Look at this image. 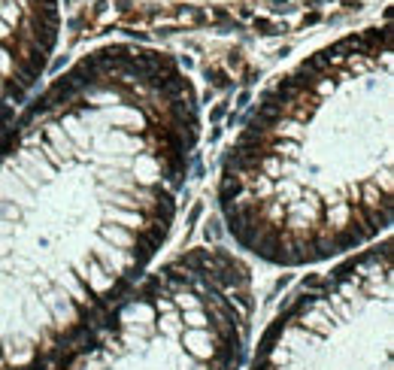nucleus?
Wrapping results in <instances>:
<instances>
[{"mask_svg":"<svg viewBox=\"0 0 394 370\" xmlns=\"http://www.w3.org/2000/svg\"><path fill=\"white\" fill-rule=\"evenodd\" d=\"M200 97L176 55L106 43L0 131V370H49L149 273L197 164Z\"/></svg>","mask_w":394,"mask_h":370,"instance_id":"f257e3e1","label":"nucleus"},{"mask_svg":"<svg viewBox=\"0 0 394 370\" xmlns=\"http://www.w3.org/2000/svg\"><path fill=\"white\" fill-rule=\"evenodd\" d=\"M230 240L273 267L376 243L394 213V33L370 25L315 49L258 97L219 173Z\"/></svg>","mask_w":394,"mask_h":370,"instance_id":"f03ea898","label":"nucleus"},{"mask_svg":"<svg viewBox=\"0 0 394 370\" xmlns=\"http://www.w3.org/2000/svg\"><path fill=\"white\" fill-rule=\"evenodd\" d=\"M252 319V267L222 246H194L137 279L49 370H240Z\"/></svg>","mask_w":394,"mask_h":370,"instance_id":"7ed1b4c3","label":"nucleus"},{"mask_svg":"<svg viewBox=\"0 0 394 370\" xmlns=\"http://www.w3.org/2000/svg\"><path fill=\"white\" fill-rule=\"evenodd\" d=\"M394 243L307 279L264 328L249 370H394Z\"/></svg>","mask_w":394,"mask_h":370,"instance_id":"20e7f679","label":"nucleus"},{"mask_svg":"<svg viewBox=\"0 0 394 370\" xmlns=\"http://www.w3.org/2000/svg\"><path fill=\"white\" fill-rule=\"evenodd\" d=\"M58 40L61 0H0V131L37 91Z\"/></svg>","mask_w":394,"mask_h":370,"instance_id":"39448f33","label":"nucleus"}]
</instances>
